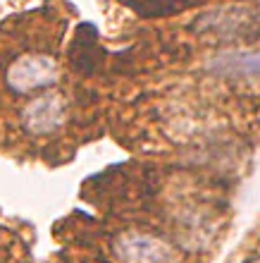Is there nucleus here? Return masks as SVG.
I'll use <instances>...</instances> for the list:
<instances>
[{
  "instance_id": "obj_1",
  "label": "nucleus",
  "mask_w": 260,
  "mask_h": 263,
  "mask_svg": "<svg viewBox=\"0 0 260 263\" xmlns=\"http://www.w3.org/2000/svg\"><path fill=\"white\" fill-rule=\"evenodd\" d=\"M57 82V63L50 55H22L5 72V84L17 93L48 89Z\"/></svg>"
},
{
  "instance_id": "obj_2",
  "label": "nucleus",
  "mask_w": 260,
  "mask_h": 263,
  "mask_svg": "<svg viewBox=\"0 0 260 263\" xmlns=\"http://www.w3.org/2000/svg\"><path fill=\"white\" fill-rule=\"evenodd\" d=\"M65 120H67V98L57 91H46L41 96L31 98L22 110V125L36 137L53 134L65 125Z\"/></svg>"
},
{
  "instance_id": "obj_3",
  "label": "nucleus",
  "mask_w": 260,
  "mask_h": 263,
  "mask_svg": "<svg viewBox=\"0 0 260 263\" xmlns=\"http://www.w3.org/2000/svg\"><path fill=\"white\" fill-rule=\"evenodd\" d=\"M117 256L122 263H172V249L157 237L144 232H127L117 237L115 242Z\"/></svg>"
},
{
  "instance_id": "obj_4",
  "label": "nucleus",
  "mask_w": 260,
  "mask_h": 263,
  "mask_svg": "<svg viewBox=\"0 0 260 263\" xmlns=\"http://www.w3.org/2000/svg\"><path fill=\"white\" fill-rule=\"evenodd\" d=\"M208 67L222 77H260V50H229L212 58Z\"/></svg>"
},
{
  "instance_id": "obj_5",
  "label": "nucleus",
  "mask_w": 260,
  "mask_h": 263,
  "mask_svg": "<svg viewBox=\"0 0 260 263\" xmlns=\"http://www.w3.org/2000/svg\"><path fill=\"white\" fill-rule=\"evenodd\" d=\"M258 263H260V261H258Z\"/></svg>"
}]
</instances>
